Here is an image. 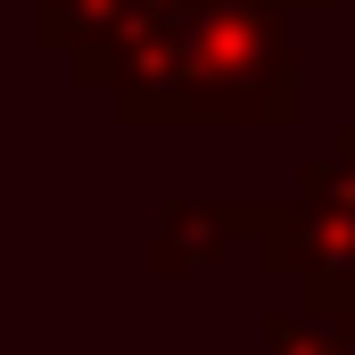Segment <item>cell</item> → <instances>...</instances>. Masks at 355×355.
Segmentation results:
<instances>
[{
	"label": "cell",
	"mask_w": 355,
	"mask_h": 355,
	"mask_svg": "<svg viewBox=\"0 0 355 355\" xmlns=\"http://www.w3.org/2000/svg\"><path fill=\"white\" fill-rule=\"evenodd\" d=\"M116 124H240L281 132L306 116L297 17L272 0H198L149 42H132L107 75Z\"/></svg>",
	"instance_id": "1"
},
{
	"label": "cell",
	"mask_w": 355,
	"mask_h": 355,
	"mask_svg": "<svg viewBox=\"0 0 355 355\" xmlns=\"http://www.w3.org/2000/svg\"><path fill=\"white\" fill-rule=\"evenodd\" d=\"M265 272L297 289V306H355V124L331 132L322 157H306L297 182L272 198Z\"/></svg>",
	"instance_id": "2"
},
{
	"label": "cell",
	"mask_w": 355,
	"mask_h": 355,
	"mask_svg": "<svg viewBox=\"0 0 355 355\" xmlns=\"http://www.w3.org/2000/svg\"><path fill=\"white\" fill-rule=\"evenodd\" d=\"M182 8H198V0H33V42L67 50V67L99 91L116 75V58L132 42H149L157 25H174Z\"/></svg>",
	"instance_id": "3"
},
{
	"label": "cell",
	"mask_w": 355,
	"mask_h": 355,
	"mask_svg": "<svg viewBox=\"0 0 355 355\" xmlns=\"http://www.w3.org/2000/svg\"><path fill=\"white\" fill-rule=\"evenodd\" d=\"M272 198H166L149 223V272H198L232 248H265Z\"/></svg>",
	"instance_id": "4"
},
{
	"label": "cell",
	"mask_w": 355,
	"mask_h": 355,
	"mask_svg": "<svg viewBox=\"0 0 355 355\" xmlns=\"http://www.w3.org/2000/svg\"><path fill=\"white\" fill-rule=\"evenodd\" d=\"M265 355H355V306H272Z\"/></svg>",
	"instance_id": "5"
},
{
	"label": "cell",
	"mask_w": 355,
	"mask_h": 355,
	"mask_svg": "<svg viewBox=\"0 0 355 355\" xmlns=\"http://www.w3.org/2000/svg\"><path fill=\"white\" fill-rule=\"evenodd\" d=\"M272 8H289V17H331L339 0H272Z\"/></svg>",
	"instance_id": "6"
}]
</instances>
